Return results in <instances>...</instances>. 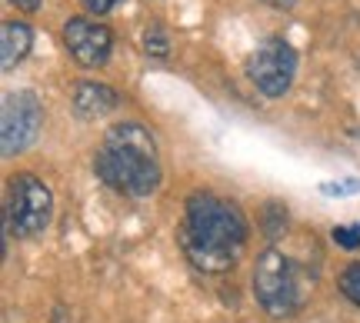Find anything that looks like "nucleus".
<instances>
[{
	"instance_id": "nucleus-1",
	"label": "nucleus",
	"mask_w": 360,
	"mask_h": 323,
	"mask_svg": "<svg viewBox=\"0 0 360 323\" xmlns=\"http://www.w3.org/2000/svg\"><path fill=\"white\" fill-rule=\"evenodd\" d=\"M247 237H250L247 217L233 200H224L210 190H193L187 197L177 240L193 263V270L227 273L240 257Z\"/></svg>"
},
{
	"instance_id": "nucleus-2",
	"label": "nucleus",
	"mask_w": 360,
	"mask_h": 323,
	"mask_svg": "<svg viewBox=\"0 0 360 323\" xmlns=\"http://www.w3.org/2000/svg\"><path fill=\"white\" fill-rule=\"evenodd\" d=\"M94 173L110 190L127 197H150L160 187L154 133L141 124H117L107 130L103 147L94 157Z\"/></svg>"
},
{
	"instance_id": "nucleus-3",
	"label": "nucleus",
	"mask_w": 360,
	"mask_h": 323,
	"mask_svg": "<svg viewBox=\"0 0 360 323\" xmlns=\"http://www.w3.org/2000/svg\"><path fill=\"white\" fill-rule=\"evenodd\" d=\"M53 217L51 187L34 173H17L7 180L4 194V227L7 237H37Z\"/></svg>"
},
{
	"instance_id": "nucleus-4",
	"label": "nucleus",
	"mask_w": 360,
	"mask_h": 323,
	"mask_svg": "<svg viewBox=\"0 0 360 323\" xmlns=\"http://www.w3.org/2000/svg\"><path fill=\"white\" fill-rule=\"evenodd\" d=\"M254 297L270 317H294L300 307V273L294 260L281 253L277 246H267L254 267Z\"/></svg>"
},
{
	"instance_id": "nucleus-5",
	"label": "nucleus",
	"mask_w": 360,
	"mask_h": 323,
	"mask_svg": "<svg viewBox=\"0 0 360 323\" xmlns=\"http://www.w3.org/2000/svg\"><path fill=\"white\" fill-rule=\"evenodd\" d=\"M297 74V51L283 37L264 40L257 51L247 57V77L264 97L277 100L290 91Z\"/></svg>"
},
{
	"instance_id": "nucleus-6",
	"label": "nucleus",
	"mask_w": 360,
	"mask_h": 323,
	"mask_svg": "<svg viewBox=\"0 0 360 323\" xmlns=\"http://www.w3.org/2000/svg\"><path fill=\"white\" fill-rule=\"evenodd\" d=\"M40 127H44V107L30 91L7 93L4 100V117H0V147L4 157L24 154L30 143L37 140Z\"/></svg>"
},
{
	"instance_id": "nucleus-7",
	"label": "nucleus",
	"mask_w": 360,
	"mask_h": 323,
	"mask_svg": "<svg viewBox=\"0 0 360 323\" xmlns=\"http://www.w3.org/2000/svg\"><path fill=\"white\" fill-rule=\"evenodd\" d=\"M64 47L80 67H103L110 60L114 34L90 17H70L64 24Z\"/></svg>"
},
{
	"instance_id": "nucleus-8",
	"label": "nucleus",
	"mask_w": 360,
	"mask_h": 323,
	"mask_svg": "<svg viewBox=\"0 0 360 323\" xmlns=\"http://www.w3.org/2000/svg\"><path fill=\"white\" fill-rule=\"evenodd\" d=\"M117 104H120V97H117V91H110L107 84L80 80L77 87H74V110H77L80 120H97V117L110 114Z\"/></svg>"
},
{
	"instance_id": "nucleus-9",
	"label": "nucleus",
	"mask_w": 360,
	"mask_h": 323,
	"mask_svg": "<svg viewBox=\"0 0 360 323\" xmlns=\"http://www.w3.org/2000/svg\"><path fill=\"white\" fill-rule=\"evenodd\" d=\"M30 47H34V30L24 20H7L0 30V57H4L0 64H4V70H13L30 53Z\"/></svg>"
},
{
	"instance_id": "nucleus-10",
	"label": "nucleus",
	"mask_w": 360,
	"mask_h": 323,
	"mask_svg": "<svg viewBox=\"0 0 360 323\" xmlns=\"http://www.w3.org/2000/svg\"><path fill=\"white\" fill-rule=\"evenodd\" d=\"M143 51H147V57L167 60L170 44H167V34H164V27L160 24H150L147 30H143Z\"/></svg>"
},
{
	"instance_id": "nucleus-11",
	"label": "nucleus",
	"mask_w": 360,
	"mask_h": 323,
	"mask_svg": "<svg viewBox=\"0 0 360 323\" xmlns=\"http://www.w3.org/2000/svg\"><path fill=\"white\" fill-rule=\"evenodd\" d=\"M264 230H267L270 240H277V237L287 230V207L267 204V207H264Z\"/></svg>"
},
{
	"instance_id": "nucleus-12",
	"label": "nucleus",
	"mask_w": 360,
	"mask_h": 323,
	"mask_svg": "<svg viewBox=\"0 0 360 323\" xmlns=\"http://www.w3.org/2000/svg\"><path fill=\"white\" fill-rule=\"evenodd\" d=\"M340 294H344L354 307H360V263H350L347 270L340 273Z\"/></svg>"
},
{
	"instance_id": "nucleus-13",
	"label": "nucleus",
	"mask_w": 360,
	"mask_h": 323,
	"mask_svg": "<svg viewBox=\"0 0 360 323\" xmlns=\"http://www.w3.org/2000/svg\"><path fill=\"white\" fill-rule=\"evenodd\" d=\"M337 246H344V250H357L360 246V223H350V227H334L330 230Z\"/></svg>"
},
{
	"instance_id": "nucleus-14",
	"label": "nucleus",
	"mask_w": 360,
	"mask_h": 323,
	"mask_svg": "<svg viewBox=\"0 0 360 323\" xmlns=\"http://www.w3.org/2000/svg\"><path fill=\"white\" fill-rule=\"evenodd\" d=\"M321 190H323V197H350V194H357V190H360V183H357V180L321 183Z\"/></svg>"
},
{
	"instance_id": "nucleus-15",
	"label": "nucleus",
	"mask_w": 360,
	"mask_h": 323,
	"mask_svg": "<svg viewBox=\"0 0 360 323\" xmlns=\"http://www.w3.org/2000/svg\"><path fill=\"white\" fill-rule=\"evenodd\" d=\"M80 4H84L90 13H97V17H101V13H110V11H114L120 0H80Z\"/></svg>"
},
{
	"instance_id": "nucleus-16",
	"label": "nucleus",
	"mask_w": 360,
	"mask_h": 323,
	"mask_svg": "<svg viewBox=\"0 0 360 323\" xmlns=\"http://www.w3.org/2000/svg\"><path fill=\"white\" fill-rule=\"evenodd\" d=\"M51 323H70V310H67V307H53Z\"/></svg>"
},
{
	"instance_id": "nucleus-17",
	"label": "nucleus",
	"mask_w": 360,
	"mask_h": 323,
	"mask_svg": "<svg viewBox=\"0 0 360 323\" xmlns=\"http://www.w3.org/2000/svg\"><path fill=\"white\" fill-rule=\"evenodd\" d=\"M13 7H20V11H27V13H34L40 7V0H11Z\"/></svg>"
},
{
	"instance_id": "nucleus-18",
	"label": "nucleus",
	"mask_w": 360,
	"mask_h": 323,
	"mask_svg": "<svg viewBox=\"0 0 360 323\" xmlns=\"http://www.w3.org/2000/svg\"><path fill=\"white\" fill-rule=\"evenodd\" d=\"M267 4H274V7H294V0H267Z\"/></svg>"
}]
</instances>
